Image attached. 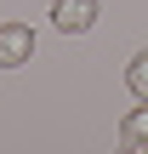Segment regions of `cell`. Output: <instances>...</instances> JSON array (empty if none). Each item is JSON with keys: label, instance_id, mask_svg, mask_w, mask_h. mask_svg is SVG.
Returning a JSON list of instances; mask_svg holds the SVG:
<instances>
[{"label": "cell", "instance_id": "6da1fadb", "mask_svg": "<svg viewBox=\"0 0 148 154\" xmlns=\"http://www.w3.org/2000/svg\"><path fill=\"white\" fill-rule=\"evenodd\" d=\"M34 57V29L29 23H0V69H23Z\"/></svg>", "mask_w": 148, "mask_h": 154}, {"label": "cell", "instance_id": "7a4b0ae2", "mask_svg": "<svg viewBox=\"0 0 148 154\" xmlns=\"http://www.w3.org/2000/svg\"><path fill=\"white\" fill-rule=\"evenodd\" d=\"M51 23H57L63 34H86V29L97 23V0H57V6H51Z\"/></svg>", "mask_w": 148, "mask_h": 154}, {"label": "cell", "instance_id": "3957f363", "mask_svg": "<svg viewBox=\"0 0 148 154\" xmlns=\"http://www.w3.org/2000/svg\"><path fill=\"white\" fill-rule=\"evenodd\" d=\"M120 149H148V97H143V109H131L120 120Z\"/></svg>", "mask_w": 148, "mask_h": 154}, {"label": "cell", "instance_id": "277c9868", "mask_svg": "<svg viewBox=\"0 0 148 154\" xmlns=\"http://www.w3.org/2000/svg\"><path fill=\"white\" fill-rule=\"evenodd\" d=\"M125 86H131V97H137V103L148 97V46L131 57V63H125Z\"/></svg>", "mask_w": 148, "mask_h": 154}]
</instances>
